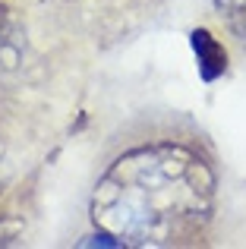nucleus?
I'll return each instance as SVG.
<instances>
[{
  "instance_id": "obj_5",
  "label": "nucleus",
  "mask_w": 246,
  "mask_h": 249,
  "mask_svg": "<svg viewBox=\"0 0 246 249\" xmlns=\"http://www.w3.org/2000/svg\"><path fill=\"white\" fill-rule=\"evenodd\" d=\"M19 233H22V227H19V224H13V221H0V246L16 243Z\"/></svg>"
},
{
  "instance_id": "obj_4",
  "label": "nucleus",
  "mask_w": 246,
  "mask_h": 249,
  "mask_svg": "<svg viewBox=\"0 0 246 249\" xmlns=\"http://www.w3.org/2000/svg\"><path fill=\"white\" fill-rule=\"evenodd\" d=\"M79 246H82V249H86V246H111V249H123L126 243H123L120 237H114V233H107V231H101V227H98V233H92V237H86V240H82Z\"/></svg>"
},
{
  "instance_id": "obj_2",
  "label": "nucleus",
  "mask_w": 246,
  "mask_h": 249,
  "mask_svg": "<svg viewBox=\"0 0 246 249\" xmlns=\"http://www.w3.org/2000/svg\"><path fill=\"white\" fill-rule=\"evenodd\" d=\"M190 44L196 51V60H199V76L205 82H215L224 76L228 70V51L221 48L218 38H211L209 29H193L190 32Z\"/></svg>"
},
{
  "instance_id": "obj_3",
  "label": "nucleus",
  "mask_w": 246,
  "mask_h": 249,
  "mask_svg": "<svg viewBox=\"0 0 246 249\" xmlns=\"http://www.w3.org/2000/svg\"><path fill=\"white\" fill-rule=\"evenodd\" d=\"M215 6L228 22V29L246 44V0H215Z\"/></svg>"
},
{
  "instance_id": "obj_1",
  "label": "nucleus",
  "mask_w": 246,
  "mask_h": 249,
  "mask_svg": "<svg viewBox=\"0 0 246 249\" xmlns=\"http://www.w3.org/2000/svg\"><path fill=\"white\" fill-rule=\"evenodd\" d=\"M215 174L183 145L133 148L111 164L92 196V218L126 246H177L205 227Z\"/></svg>"
},
{
  "instance_id": "obj_6",
  "label": "nucleus",
  "mask_w": 246,
  "mask_h": 249,
  "mask_svg": "<svg viewBox=\"0 0 246 249\" xmlns=\"http://www.w3.org/2000/svg\"><path fill=\"white\" fill-rule=\"evenodd\" d=\"M3 35H6V6L0 3V44H3Z\"/></svg>"
}]
</instances>
